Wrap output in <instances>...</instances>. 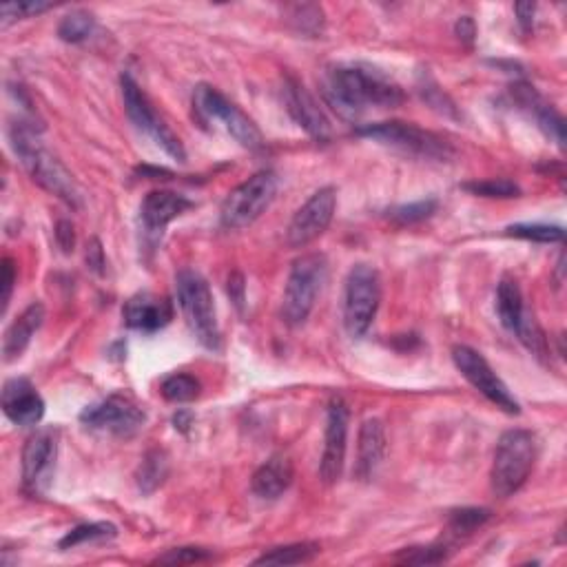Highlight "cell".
Here are the masks:
<instances>
[{"mask_svg":"<svg viewBox=\"0 0 567 567\" xmlns=\"http://www.w3.org/2000/svg\"><path fill=\"white\" fill-rule=\"evenodd\" d=\"M322 96L344 120H357L368 107L395 109L404 91L381 71L366 65H335L324 74Z\"/></svg>","mask_w":567,"mask_h":567,"instance_id":"obj_1","label":"cell"},{"mask_svg":"<svg viewBox=\"0 0 567 567\" xmlns=\"http://www.w3.org/2000/svg\"><path fill=\"white\" fill-rule=\"evenodd\" d=\"M40 129L43 127L23 118H20L16 125H12V129H9V140H12L16 156L29 173V178H32L38 187H43L51 195H56V198L78 209L80 189L74 175L67 171L65 164L60 162L43 142H40Z\"/></svg>","mask_w":567,"mask_h":567,"instance_id":"obj_2","label":"cell"},{"mask_svg":"<svg viewBox=\"0 0 567 567\" xmlns=\"http://www.w3.org/2000/svg\"><path fill=\"white\" fill-rule=\"evenodd\" d=\"M536 461V439L530 430H508L503 432L497 452H494V463L490 472V483L497 497L505 499L517 492L525 481Z\"/></svg>","mask_w":567,"mask_h":567,"instance_id":"obj_3","label":"cell"},{"mask_svg":"<svg viewBox=\"0 0 567 567\" xmlns=\"http://www.w3.org/2000/svg\"><path fill=\"white\" fill-rule=\"evenodd\" d=\"M175 288H178V304L180 311L187 319L191 333L195 339L209 350H220L222 335L218 326V315H215L213 293L209 282L195 271H180L175 277Z\"/></svg>","mask_w":567,"mask_h":567,"instance_id":"obj_4","label":"cell"},{"mask_svg":"<svg viewBox=\"0 0 567 567\" xmlns=\"http://www.w3.org/2000/svg\"><path fill=\"white\" fill-rule=\"evenodd\" d=\"M326 275L328 262L322 253H306L293 262L282 302V317L288 326L297 328L306 324L308 315L315 308L317 295L326 284Z\"/></svg>","mask_w":567,"mask_h":567,"instance_id":"obj_5","label":"cell"},{"mask_svg":"<svg viewBox=\"0 0 567 567\" xmlns=\"http://www.w3.org/2000/svg\"><path fill=\"white\" fill-rule=\"evenodd\" d=\"M193 111L204 125H220L226 133H231L235 142H240L244 149L257 151L264 147L262 131L246 113L235 107L233 102L222 96L218 89L211 85H198L193 91Z\"/></svg>","mask_w":567,"mask_h":567,"instance_id":"obj_6","label":"cell"},{"mask_svg":"<svg viewBox=\"0 0 567 567\" xmlns=\"http://www.w3.org/2000/svg\"><path fill=\"white\" fill-rule=\"evenodd\" d=\"M359 136L368 140H375L386 147H393L408 156H415L421 160H437L446 162L455 156V149L450 147V142L443 140L441 136L432 131L421 129L410 122H379V125H366L357 131Z\"/></svg>","mask_w":567,"mask_h":567,"instance_id":"obj_7","label":"cell"},{"mask_svg":"<svg viewBox=\"0 0 567 567\" xmlns=\"http://www.w3.org/2000/svg\"><path fill=\"white\" fill-rule=\"evenodd\" d=\"M280 180L273 171H260L233 189L222 202L220 220L229 231H240L262 218V213L273 204Z\"/></svg>","mask_w":567,"mask_h":567,"instance_id":"obj_8","label":"cell"},{"mask_svg":"<svg viewBox=\"0 0 567 567\" xmlns=\"http://www.w3.org/2000/svg\"><path fill=\"white\" fill-rule=\"evenodd\" d=\"M381 302L379 273L373 266L357 264L350 268L344 288V326L350 337H364L373 326Z\"/></svg>","mask_w":567,"mask_h":567,"instance_id":"obj_9","label":"cell"},{"mask_svg":"<svg viewBox=\"0 0 567 567\" xmlns=\"http://www.w3.org/2000/svg\"><path fill=\"white\" fill-rule=\"evenodd\" d=\"M120 87H122V100H125V111L133 125H136L142 133H147L149 138H153V142L167 151L173 160L178 162L187 160V153H184L180 138L164 125V120L158 116L156 107L151 105V100L140 89L138 82L129 74H125L120 78Z\"/></svg>","mask_w":567,"mask_h":567,"instance_id":"obj_10","label":"cell"},{"mask_svg":"<svg viewBox=\"0 0 567 567\" xmlns=\"http://www.w3.org/2000/svg\"><path fill=\"white\" fill-rule=\"evenodd\" d=\"M452 359H455L459 373L466 377L483 397L492 401L497 408L508 412V415H519V401L514 399L510 388L503 384L501 377L494 373L486 357L470 346H455L452 348Z\"/></svg>","mask_w":567,"mask_h":567,"instance_id":"obj_11","label":"cell"},{"mask_svg":"<svg viewBox=\"0 0 567 567\" xmlns=\"http://www.w3.org/2000/svg\"><path fill=\"white\" fill-rule=\"evenodd\" d=\"M144 410L133 404L129 397L111 395L82 410L80 421L89 430L107 432L113 437H133L144 426Z\"/></svg>","mask_w":567,"mask_h":567,"instance_id":"obj_12","label":"cell"},{"mask_svg":"<svg viewBox=\"0 0 567 567\" xmlns=\"http://www.w3.org/2000/svg\"><path fill=\"white\" fill-rule=\"evenodd\" d=\"M337 209V191L333 187H324L315 191L300 211L293 215L286 231V242L293 249H304L315 242L333 222Z\"/></svg>","mask_w":567,"mask_h":567,"instance_id":"obj_13","label":"cell"},{"mask_svg":"<svg viewBox=\"0 0 567 567\" xmlns=\"http://www.w3.org/2000/svg\"><path fill=\"white\" fill-rule=\"evenodd\" d=\"M58 439L54 430H38L27 439L23 450V483L32 494H43L54 479Z\"/></svg>","mask_w":567,"mask_h":567,"instance_id":"obj_14","label":"cell"},{"mask_svg":"<svg viewBox=\"0 0 567 567\" xmlns=\"http://www.w3.org/2000/svg\"><path fill=\"white\" fill-rule=\"evenodd\" d=\"M348 441V408L342 399H333L328 406L326 435H324V455L319 463V477L324 483H335L342 477Z\"/></svg>","mask_w":567,"mask_h":567,"instance_id":"obj_15","label":"cell"},{"mask_svg":"<svg viewBox=\"0 0 567 567\" xmlns=\"http://www.w3.org/2000/svg\"><path fill=\"white\" fill-rule=\"evenodd\" d=\"M0 404H3L5 415L16 426H36L45 415V401L38 395V390L29 379L14 377L7 379L3 386V395H0Z\"/></svg>","mask_w":567,"mask_h":567,"instance_id":"obj_16","label":"cell"},{"mask_svg":"<svg viewBox=\"0 0 567 567\" xmlns=\"http://www.w3.org/2000/svg\"><path fill=\"white\" fill-rule=\"evenodd\" d=\"M284 102L288 113H291L293 120L308 133V136H313L315 140H326L331 136V122H328L324 111L319 109L315 98L308 94L302 82H297L295 78H286Z\"/></svg>","mask_w":567,"mask_h":567,"instance_id":"obj_17","label":"cell"},{"mask_svg":"<svg viewBox=\"0 0 567 567\" xmlns=\"http://www.w3.org/2000/svg\"><path fill=\"white\" fill-rule=\"evenodd\" d=\"M122 317H125V324L133 331L156 333L173 319V306L164 297L138 293L122 308Z\"/></svg>","mask_w":567,"mask_h":567,"instance_id":"obj_18","label":"cell"},{"mask_svg":"<svg viewBox=\"0 0 567 567\" xmlns=\"http://www.w3.org/2000/svg\"><path fill=\"white\" fill-rule=\"evenodd\" d=\"M193 206L189 198H184L180 193L173 191H151L147 198L142 200L140 206V218L144 229L151 233H162L167 229L175 218H180L182 213H187Z\"/></svg>","mask_w":567,"mask_h":567,"instance_id":"obj_19","label":"cell"},{"mask_svg":"<svg viewBox=\"0 0 567 567\" xmlns=\"http://www.w3.org/2000/svg\"><path fill=\"white\" fill-rule=\"evenodd\" d=\"M386 452V430L379 419H366L359 430L357 443V477L370 479L379 468Z\"/></svg>","mask_w":567,"mask_h":567,"instance_id":"obj_20","label":"cell"},{"mask_svg":"<svg viewBox=\"0 0 567 567\" xmlns=\"http://www.w3.org/2000/svg\"><path fill=\"white\" fill-rule=\"evenodd\" d=\"M45 319V306L34 302L32 306H27L20 317L14 319V324L7 328L5 342H3V355L5 362H14L20 355L25 353L29 342H32L34 333L43 326Z\"/></svg>","mask_w":567,"mask_h":567,"instance_id":"obj_21","label":"cell"},{"mask_svg":"<svg viewBox=\"0 0 567 567\" xmlns=\"http://www.w3.org/2000/svg\"><path fill=\"white\" fill-rule=\"evenodd\" d=\"M293 483V463L286 457L277 455L262 463L253 474L251 488L260 499H277L291 488Z\"/></svg>","mask_w":567,"mask_h":567,"instance_id":"obj_22","label":"cell"},{"mask_svg":"<svg viewBox=\"0 0 567 567\" xmlns=\"http://www.w3.org/2000/svg\"><path fill=\"white\" fill-rule=\"evenodd\" d=\"M497 313L501 324L508 328V331H517L521 319L525 317V306H523V295H521V288L514 280H505L499 284L497 288Z\"/></svg>","mask_w":567,"mask_h":567,"instance_id":"obj_23","label":"cell"},{"mask_svg":"<svg viewBox=\"0 0 567 567\" xmlns=\"http://www.w3.org/2000/svg\"><path fill=\"white\" fill-rule=\"evenodd\" d=\"M319 554L317 543H293L282 545V548H273L257 556L255 565H300L313 561Z\"/></svg>","mask_w":567,"mask_h":567,"instance_id":"obj_24","label":"cell"},{"mask_svg":"<svg viewBox=\"0 0 567 567\" xmlns=\"http://www.w3.org/2000/svg\"><path fill=\"white\" fill-rule=\"evenodd\" d=\"M169 474V461L167 455L162 450H151L147 452V457L142 459L136 481L142 494H151L153 490H158L162 486V481L167 479Z\"/></svg>","mask_w":567,"mask_h":567,"instance_id":"obj_25","label":"cell"},{"mask_svg":"<svg viewBox=\"0 0 567 567\" xmlns=\"http://www.w3.org/2000/svg\"><path fill=\"white\" fill-rule=\"evenodd\" d=\"M118 528L113 523L107 521H100V523H85V525H78L71 532L65 534V539L60 541V550H69V548H78V545H85V543H98V541H109V539H116Z\"/></svg>","mask_w":567,"mask_h":567,"instance_id":"obj_26","label":"cell"},{"mask_svg":"<svg viewBox=\"0 0 567 567\" xmlns=\"http://www.w3.org/2000/svg\"><path fill=\"white\" fill-rule=\"evenodd\" d=\"M162 397L173 404H187L200 395V381L193 375H171L162 381Z\"/></svg>","mask_w":567,"mask_h":567,"instance_id":"obj_27","label":"cell"},{"mask_svg":"<svg viewBox=\"0 0 567 567\" xmlns=\"http://www.w3.org/2000/svg\"><path fill=\"white\" fill-rule=\"evenodd\" d=\"M91 32H94V16L85 12V9H76V12L67 14L58 25V36L65 43H82Z\"/></svg>","mask_w":567,"mask_h":567,"instance_id":"obj_28","label":"cell"},{"mask_svg":"<svg viewBox=\"0 0 567 567\" xmlns=\"http://www.w3.org/2000/svg\"><path fill=\"white\" fill-rule=\"evenodd\" d=\"M508 235L519 237V240L552 244V242H563L565 231L561 226H550V224H512L508 226Z\"/></svg>","mask_w":567,"mask_h":567,"instance_id":"obj_29","label":"cell"},{"mask_svg":"<svg viewBox=\"0 0 567 567\" xmlns=\"http://www.w3.org/2000/svg\"><path fill=\"white\" fill-rule=\"evenodd\" d=\"M492 512L486 508H463L450 514V532L455 536H468L490 521Z\"/></svg>","mask_w":567,"mask_h":567,"instance_id":"obj_30","label":"cell"},{"mask_svg":"<svg viewBox=\"0 0 567 567\" xmlns=\"http://www.w3.org/2000/svg\"><path fill=\"white\" fill-rule=\"evenodd\" d=\"M435 211H437V200H421L404 206H395V209L388 211V218L399 226H408L428 220Z\"/></svg>","mask_w":567,"mask_h":567,"instance_id":"obj_31","label":"cell"},{"mask_svg":"<svg viewBox=\"0 0 567 567\" xmlns=\"http://www.w3.org/2000/svg\"><path fill=\"white\" fill-rule=\"evenodd\" d=\"M463 189L470 191L472 195H481V198H517V195L521 193L517 184L505 178L468 182V184H463Z\"/></svg>","mask_w":567,"mask_h":567,"instance_id":"obj_32","label":"cell"},{"mask_svg":"<svg viewBox=\"0 0 567 567\" xmlns=\"http://www.w3.org/2000/svg\"><path fill=\"white\" fill-rule=\"evenodd\" d=\"M291 20L302 34H317L324 29V12L317 5H295L291 9Z\"/></svg>","mask_w":567,"mask_h":567,"instance_id":"obj_33","label":"cell"},{"mask_svg":"<svg viewBox=\"0 0 567 567\" xmlns=\"http://www.w3.org/2000/svg\"><path fill=\"white\" fill-rule=\"evenodd\" d=\"M448 559V550L443 545H428V548H410L397 556V563L406 565H435Z\"/></svg>","mask_w":567,"mask_h":567,"instance_id":"obj_34","label":"cell"},{"mask_svg":"<svg viewBox=\"0 0 567 567\" xmlns=\"http://www.w3.org/2000/svg\"><path fill=\"white\" fill-rule=\"evenodd\" d=\"M51 9L49 3H40V0H29V3H5L0 7V14H3V27H7L12 20L38 16Z\"/></svg>","mask_w":567,"mask_h":567,"instance_id":"obj_35","label":"cell"},{"mask_svg":"<svg viewBox=\"0 0 567 567\" xmlns=\"http://www.w3.org/2000/svg\"><path fill=\"white\" fill-rule=\"evenodd\" d=\"M211 554L200 548H178V550H169L167 554L158 556L156 561L158 565H191V563H204L209 561Z\"/></svg>","mask_w":567,"mask_h":567,"instance_id":"obj_36","label":"cell"},{"mask_svg":"<svg viewBox=\"0 0 567 567\" xmlns=\"http://www.w3.org/2000/svg\"><path fill=\"white\" fill-rule=\"evenodd\" d=\"M16 284V266L12 257H3V266H0V302H3V313L7 311L9 300H12Z\"/></svg>","mask_w":567,"mask_h":567,"instance_id":"obj_37","label":"cell"},{"mask_svg":"<svg viewBox=\"0 0 567 567\" xmlns=\"http://www.w3.org/2000/svg\"><path fill=\"white\" fill-rule=\"evenodd\" d=\"M421 96L428 102V105L435 107L441 113H455V105H452V100L443 94V91L432 82L430 78L426 80V85H421Z\"/></svg>","mask_w":567,"mask_h":567,"instance_id":"obj_38","label":"cell"},{"mask_svg":"<svg viewBox=\"0 0 567 567\" xmlns=\"http://www.w3.org/2000/svg\"><path fill=\"white\" fill-rule=\"evenodd\" d=\"M56 242L63 253H71L76 246V233H74V224L67 220H60L56 224Z\"/></svg>","mask_w":567,"mask_h":567,"instance_id":"obj_39","label":"cell"},{"mask_svg":"<svg viewBox=\"0 0 567 567\" xmlns=\"http://www.w3.org/2000/svg\"><path fill=\"white\" fill-rule=\"evenodd\" d=\"M455 32L463 45L472 47L474 38H477V25H474V20L470 16H461L455 25Z\"/></svg>","mask_w":567,"mask_h":567,"instance_id":"obj_40","label":"cell"},{"mask_svg":"<svg viewBox=\"0 0 567 567\" xmlns=\"http://www.w3.org/2000/svg\"><path fill=\"white\" fill-rule=\"evenodd\" d=\"M87 264L91 271H96V273L105 271V253H102V246L98 240H91L87 244Z\"/></svg>","mask_w":567,"mask_h":567,"instance_id":"obj_41","label":"cell"},{"mask_svg":"<svg viewBox=\"0 0 567 567\" xmlns=\"http://www.w3.org/2000/svg\"><path fill=\"white\" fill-rule=\"evenodd\" d=\"M244 277L242 273H231L229 277V282H226V291H229L231 295V300L235 302L237 308H242L244 306Z\"/></svg>","mask_w":567,"mask_h":567,"instance_id":"obj_42","label":"cell"},{"mask_svg":"<svg viewBox=\"0 0 567 567\" xmlns=\"http://www.w3.org/2000/svg\"><path fill=\"white\" fill-rule=\"evenodd\" d=\"M514 12L519 16V25L525 34L532 32L534 27V14H536V5L534 3H519L514 7Z\"/></svg>","mask_w":567,"mask_h":567,"instance_id":"obj_43","label":"cell"},{"mask_svg":"<svg viewBox=\"0 0 567 567\" xmlns=\"http://www.w3.org/2000/svg\"><path fill=\"white\" fill-rule=\"evenodd\" d=\"M173 424H175V428H178V430L187 432L191 428V424H193V415H191L189 410H178V415L173 417Z\"/></svg>","mask_w":567,"mask_h":567,"instance_id":"obj_44","label":"cell"}]
</instances>
